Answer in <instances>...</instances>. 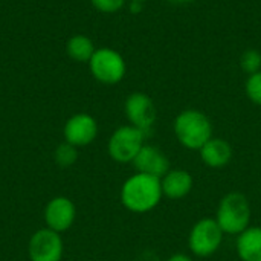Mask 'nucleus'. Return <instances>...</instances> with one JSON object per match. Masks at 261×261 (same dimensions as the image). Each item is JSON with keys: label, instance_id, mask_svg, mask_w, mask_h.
Segmentation results:
<instances>
[{"label": "nucleus", "instance_id": "nucleus-1", "mask_svg": "<svg viewBox=\"0 0 261 261\" xmlns=\"http://www.w3.org/2000/svg\"><path fill=\"white\" fill-rule=\"evenodd\" d=\"M164 199L161 179L135 173L124 180L119 190L121 205L133 214H147L153 211Z\"/></svg>", "mask_w": 261, "mask_h": 261}, {"label": "nucleus", "instance_id": "nucleus-2", "mask_svg": "<svg viewBox=\"0 0 261 261\" xmlns=\"http://www.w3.org/2000/svg\"><path fill=\"white\" fill-rule=\"evenodd\" d=\"M173 132L177 142L193 151H199L214 135L213 122L206 113L197 109L182 110L173 122Z\"/></svg>", "mask_w": 261, "mask_h": 261}, {"label": "nucleus", "instance_id": "nucleus-3", "mask_svg": "<svg viewBox=\"0 0 261 261\" xmlns=\"http://www.w3.org/2000/svg\"><path fill=\"white\" fill-rule=\"evenodd\" d=\"M216 222L225 236H239L251 226L252 210L243 193L231 191L225 194L216 211Z\"/></svg>", "mask_w": 261, "mask_h": 261}, {"label": "nucleus", "instance_id": "nucleus-4", "mask_svg": "<svg viewBox=\"0 0 261 261\" xmlns=\"http://www.w3.org/2000/svg\"><path fill=\"white\" fill-rule=\"evenodd\" d=\"M87 66L90 75L104 86H115L121 83L127 73V63L124 57L107 46L96 47Z\"/></svg>", "mask_w": 261, "mask_h": 261}, {"label": "nucleus", "instance_id": "nucleus-5", "mask_svg": "<svg viewBox=\"0 0 261 261\" xmlns=\"http://www.w3.org/2000/svg\"><path fill=\"white\" fill-rule=\"evenodd\" d=\"M145 138L147 135L142 130L130 124L121 125L110 135L107 141V153L116 164H132L145 145Z\"/></svg>", "mask_w": 261, "mask_h": 261}, {"label": "nucleus", "instance_id": "nucleus-6", "mask_svg": "<svg viewBox=\"0 0 261 261\" xmlns=\"http://www.w3.org/2000/svg\"><path fill=\"white\" fill-rule=\"evenodd\" d=\"M223 237L225 232L220 229L216 219L203 217L191 226L188 234V248L193 255L208 258L220 249Z\"/></svg>", "mask_w": 261, "mask_h": 261}, {"label": "nucleus", "instance_id": "nucleus-7", "mask_svg": "<svg viewBox=\"0 0 261 261\" xmlns=\"http://www.w3.org/2000/svg\"><path fill=\"white\" fill-rule=\"evenodd\" d=\"M64 257V242L61 234L49 229H37L28 242L29 261H61Z\"/></svg>", "mask_w": 261, "mask_h": 261}, {"label": "nucleus", "instance_id": "nucleus-8", "mask_svg": "<svg viewBox=\"0 0 261 261\" xmlns=\"http://www.w3.org/2000/svg\"><path fill=\"white\" fill-rule=\"evenodd\" d=\"M124 113L130 125L142 130L145 135L154 127L158 110L154 101L144 92H133L124 102Z\"/></svg>", "mask_w": 261, "mask_h": 261}, {"label": "nucleus", "instance_id": "nucleus-9", "mask_svg": "<svg viewBox=\"0 0 261 261\" xmlns=\"http://www.w3.org/2000/svg\"><path fill=\"white\" fill-rule=\"evenodd\" d=\"M98 132H99L98 121L90 113L80 112L67 118V121L64 122L63 138L64 142L76 148H81L93 144L98 136Z\"/></svg>", "mask_w": 261, "mask_h": 261}, {"label": "nucleus", "instance_id": "nucleus-10", "mask_svg": "<svg viewBox=\"0 0 261 261\" xmlns=\"http://www.w3.org/2000/svg\"><path fill=\"white\" fill-rule=\"evenodd\" d=\"M76 220V206L66 196L52 197L43 210V222L44 226L63 234L69 231Z\"/></svg>", "mask_w": 261, "mask_h": 261}, {"label": "nucleus", "instance_id": "nucleus-11", "mask_svg": "<svg viewBox=\"0 0 261 261\" xmlns=\"http://www.w3.org/2000/svg\"><path fill=\"white\" fill-rule=\"evenodd\" d=\"M132 165L136 173L148 174L158 179H162L171 170L168 156L159 147L150 145V144H145L141 148V151L138 153Z\"/></svg>", "mask_w": 261, "mask_h": 261}, {"label": "nucleus", "instance_id": "nucleus-12", "mask_svg": "<svg viewBox=\"0 0 261 261\" xmlns=\"http://www.w3.org/2000/svg\"><path fill=\"white\" fill-rule=\"evenodd\" d=\"M194 187V179L190 171L184 168H171L162 179H161V188L164 197L170 200H180L187 197Z\"/></svg>", "mask_w": 261, "mask_h": 261}, {"label": "nucleus", "instance_id": "nucleus-13", "mask_svg": "<svg viewBox=\"0 0 261 261\" xmlns=\"http://www.w3.org/2000/svg\"><path fill=\"white\" fill-rule=\"evenodd\" d=\"M200 159L202 162L213 170H220L229 165L232 161V147L228 141L222 138H211L200 150Z\"/></svg>", "mask_w": 261, "mask_h": 261}, {"label": "nucleus", "instance_id": "nucleus-14", "mask_svg": "<svg viewBox=\"0 0 261 261\" xmlns=\"http://www.w3.org/2000/svg\"><path fill=\"white\" fill-rule=\"evenodd\" d=\"M236 251L242 261H261V226H249L239 234Z\"/></svg>", "mask_w": 261, "mask_h": 261}, {"label": "nucleus", "instance_id": "nucleus-15", "mask_svg": "<svg viewBox=\"0 0 261 261\" xmlns=\"http://www.w3.org/2000/svg\"><path fill=\"white\" fill-rule=\"evenodd\" d=\"M96 47L90 37L84 34L72 35L66 43V54L70 60L76 63H89Z\"/></svg>", "mask_w": 261, "mask_h": 261}, {"label": "nucleus", "instance_id": "nucleus-16", "mask_svg": "<svg viewBox=\"0 0 261 261\" xmlns=\"http://www.w3.org/2000/svg\"><path fill=\"white\" fill-rule=\"evenodd\" d=\"M54 161L60 168H70L78 161V148L67 142H63L55 148Z\"/></svg>", "mask_w": 261, "mask_h": 261}, {"label": "nucleus", "instance_id": "nucleus-17", "mask_svg": "<svg viewBox=\"0 0 261 261\" xmlns=\"http://www.w3.org/2000/svg\"><path fill=\"white\" fill-rule=\"evenodd\" d=\"M240 67L245 73L252 75L261 70V52L257 49H248L240 57Z\"/></svg>", "mask_w": 261, "mask_h": 261}, {"label": "nucleus", "instance_id": "nucleus-18", "mask_svg": "<svg viewBox=\"0 0 261 261\" xmlns=\"http://www.w3.org/2000/svg\"><path fill=\"white\" fill-rule=\"evenodd\" d=\"M245 92L251 102L261 107V70L248 75V80L245 83Z\"/></svg>", "mask_w": 261, "mask_h": 261}, {"label": "nucleus", "instance_id": "nucleus-19", "mask_svg": "<svg viewBox=\"0 0 261 261\" xmlns=\"http://www.w3.org/2000/svg\"><path fill=\"white\" fill-rule=\"evenodd\" d=\"M128 0H90L93 9L101 14H116L119 12Z\"/></svg>", "mask_w": 261, "mask_h": 261}, {"label": "nucleus", "instance_id": "nucleus-20", "mask_svg": "<svg viewBox=\"0 0 261 261\" xmlns=\"http://www.w3.org/2000/svg\"><path fill=\"white\" fill-rule=\"evenodd\" d=\"M167 261H193V258L187 254H182V252H177V254H173L170 255Z\"/></svg>", "mask_w": 261, "mask_h": 261}, {"label": "nucleus", "instance_id": "nucleus-21", "mask_svg": "<svg viewBox=\"0 0 261 261\" xmlns=\"http://www.w3.org/2000/svg\"><path fill=\"white\" fill-rule=\"evenodd\" d=\"M171 3H176V5H187V3H191L194 0H170Z\"/></svg>", "mask_w": 261, "mask_h": 261}, {"label": "nucleus", "instance_id": "nucleus-22", "mask_svg": "<svg viewBox=\"0 0 261 261\" xmlns=\"http://www.w3.org/2000/svg\"><path fill=\"white\" fill-rule=\"evenodd\" d=\"M128 2H138V3H145V2H148V0H128Z\"/></svg>", "mask_w": 261, "mask_h": 261}]
</instances>
